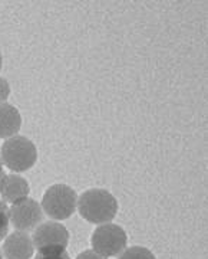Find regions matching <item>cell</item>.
<instances>
[{"label":"cell","instance_id":"6da1fadb","mask_svg":"<svg viewBox=\"0 0 208 259\" xmlns=\"http://www.w3.org/2000/svg\"><path fill=\"white\" fill-rule=\"evenodd\" d=\"M78 210L92 225H105L117 216L118 202L114 194L103 189L86 190L78 197Z\"/></svg>","mask_w":208,"mask_h":259},{"label":"cell","instance_id":"7a4b0ae2","mask_svg":"<svg viewBox=\"0 0 208 259\" xmlns=\"http://www.w3.org/2000/svg\"><path fill=\"white\" fill-rule=\"evenodd\" d=\"M2 161L12 171L22 173L35 166L37 160V150L33 141L23 136H13L2 146Z\"/></svg>","mask_w":208,"mask_h":259},{"label":"cell","instance_id":"3957f363","mask_svg":"<svg viewBox=\"0 0 208 259\" xmlns=\"http://www.w3.org/2000/svg\"><path fill=\"white\" fill-rule=\"evenodd\" d=\"M78 194L68 185L50 186L42 197V210L58 221L69 219L76 210Z\"/></svg>","mask_w":208,"mask_h":259},{"label":"cell","instance_id":"277c9868","mask_svg":"<svg viewBox=\"0 0 208 259\" xmlns=\"http://www.w3.org/2000/svg\"><path fill=\"white\" fill-rule=\"evenodd\" d=\"M127 232L114 223L99 225L92 233L91 238L92 250H95L96 253H99L105 258L121 255L127 249Z\"/></svg>","mask_w":208,"mask_h":259},{"label":"cell","instance_id":"5b68a950","mask_svg":"<svg viewBox=\"0 0 208 259\" xmlns=\"http://www.w3.org/2000/svg\"><path fill=\"white\" fill-rule=\"evenodd\" d=\"M43 221V210L36 200L26 197L10 204L9 222L20 232H33Z\"/></svg>","mask_w":208,"mask_h":259},{"label":"cell","instance_id":"8992f818","mask_svg":"<svg viewBox=\"0 0 208 259\" xmlns=\"http://www.w3.org/2000/svg\"><path fill=\"white\" fill-rule=\"evenodd\" d=\"M32 242L36 249L55 248V246L66 248L69 242V232L62 223L49 221V222L40 223L33 231Z\"/></svg>","mask_w":208,"mask_h":259},{"label":"cell","instance_id":"52a82bcc","mask_svg":"<svg viewBox=\"0 0 208 259\" xmlns=\"http://www.w3.org/2000/svg\"><path fill=\"white\" fill-rule=\"evenodd\" d=\"M35 246L27 232L16 231L6 236L3 243V255L6 259H32Z\"/></svg>","mask_w":208,"mask_h":259},{"label":"cell","instance_id":"ba28073f","mask_svg":"<svg viewBox=\"0 0 208 259\" xmlns=\"http://www.w3.org/2000/svg\"><path fill=\"white\" fill-rule=\"evenodd\" d=\"M30 187L29 183L23 177L18 175H6L2 187H0V194H2V200L5 203H16L19 200H23L29 196Z\"/></svg>","mask_w":208,"mask_h":259},{"label":"cell","instance_id":"9c48e42d","mask_svg":"<svg viewBox=\"0 0 208 259\" xmlns=\"http://www.w3.org/2000/svg\"><path fill=\"white\" fill-rule=\"evenodd\" d=\"M22 125V117L16 107L8 102L0 104V139L16 136Z\"/></svg>","mask_w":208,"mask_h":259},{"label":"cell","instance_id":"30bf717a","mask_svg":"<svg viewBox=\"0 0 208 259\" xmlns=\"http://www.w3.org/2000/svg\"><path fill=\"white\" fill-rule=\"evenodd\" d=\"M119 259H157L155 255L149 249L144 246H132L125 249L121 255Z\"/></svg>","mask_w":208,"mask_h":259},{"label":"cell","instance_id":"8fae6325","mask_svg":"<svg viewBox=\"0 0 208 259\" xmlns=\"http://www.w3.org/2000/svg\"><path fill=\"white\" fill-rule=\"evenodd\" d=\"M35 259H69V253L66 248H61V246L43 248V249H37Z\"/></svg>","mask_w":208,"mask_h":259},{"label":"cell","instance_id":"7c38bea8","mask_svg":"<svg viewBox=\"0 0 208 259\" xmlns=\"http://www.w3.org/2000/svg\"><path fill=\"white\" fill-rule=\"evenodd\" d=\"M9 225V206L3 200H0V241L8 236Z\"/></svg>","mask_w":208,"mask_h":259},{"label":"cell","instance_id":"4fadbf2b","mask_svg":"<svg viewBox=\"0 0 208 259\" xmlns=\"http://www.w3.org/2000/svg\"><path fill=\"white\" fill-rule=\"evenodd\" d=\"M10 95V85L9 82L0 76V104L2 102H6V100L9 98Z\"/></svg>","mask_w":208,"mask_h":259},{"label":"cell","instance_id":"5bb4252c","mask_svg":"<svg viewBox=\"0 0 208 259\" xmlns=\"http://www.w3.org/2000/svg\"><path fill=\"white\" fill-rule=\"evenodd\" d=\"M76 259H107L105 256H102V255H99V253H96L95 250H83L82 253H79L78 256H76Z\"/></svg>","mask_w":208,"mask_h":259},{"label":"cell","instance_id":"9a60e30c","mask_svg":"<svg viewBox=\"0 0 208 259\" xmlns=\"http://www.w3.org/2000/svg\"><path fill=\"white\" fill-rule=\"evenodd\" d=\"M6 177V173H5V168H3V161H2V156H0V187H2V183Z\"/></svg>","mask_w":208,"mask_h":259},{"label":"cell","instance_id":"2e32d148","mask_svg":"<svg viewBox=\"0 0 208 259\" xmlns=\"http://www.w3.org/2000/svg\"><path fill=\"white\" fill-rule=\"evenodd\" d=\"M2 65H3V58H2V54H0V69H2Z\"/></svg>","mask_w":208,"mask_h":259},{"label":"cell","instance_id":"e0dca14e","mask_svg":"<svg viewBox=\"0 0 208 259\" xmlns=\"http://www.w3.org/2000/svg\"><path fill=\"white\" fill-rule=\"evenodd\" d=\"M0 259H3V256H2V252H0Z\"/></svg>","mask_w":208,"mask_h":259}]
</instances>
